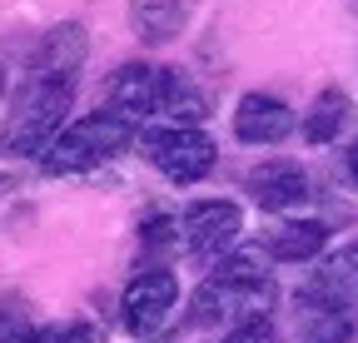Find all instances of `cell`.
Instances as JSON below:
<instances>
[{"instance_id":"cell-1","label":"cell","mask_w":358,"mask_h":343,"mask_svg":"<svg viewBox=\"0 0 358 343\" xmlns=\"http://www.w3.org/2000/svg\"><path fill=\"white\" fill-rule=\"evenodd\" d=\"M274 304L279 289L268 269H259V254H229L199 279L189 298V328H234L249 319H268Z\"/></svg>"},{"instance_id":"cell-2","label":"cell","mask_w":358,"mask_h":343,"mask_svg":"<svg viewBox=\"0 0 358 343\" xmlns=\"http://www.w3.org/2000/svg\"><path fill=\"white\" fill-rule=\"evenodd\" d=\"M134 135H140V124H129L120 110L100 105V110L70 119L40 164H45V175H85V169H100L105 159L124 154L134 145Z\"/></svg>"},{"instance_id":"cell-3","label":"cell","mask_w":358,"mask_h":343,"mask_svg":"<svg viewBox=\"0 0 358 343\" xmlns=\"http://www.w3.org/2000/svg\"><path fill=\"white\" fill-rule=\"evenodd\" d=\"M75 100V85H55V80H30L20 85L15 95V110L6 119V135H0V145H6L10 154H35L45 159V149L55 145V135L65 130V110Z\"/></svg>"},{"instance_id":"cell-4","label":"cell","mask_w":358,"mask_h":343,"mask_svg":"<svg viewBox=\"0 0 358 343\" xmlns=\"http://www.w3.org/2000/svg\"><path fill=\"white\" fill-rule=\"evenodd\" d=\"M140 145H145V154L155 159V169L169 184H199L219 159L214 140L199 124H145Z\"/></svg>"},{"instance_id":"cell-5","label":"cell","mask_w":358,"mask_h":343,"mask_svg":"<svg viewBox=\"0 0 358 343\" xmlns=\"http://www.w3.org/2000/svg\"><path fill=\"white\" fill-rule=\"evenodd\" d=\"M244 229V209L234 199H194L185 209V219H179V239H185V254L194 269H214L229 259V249Z\"/></svg>"},{"instance_id":"cell-6","label":"cell","mask_w":358,"mask_h":343,"mask_svg":"<svg viewBox=\"0 0 358 343\" xmlns=\"http://www.w3.org/2000/svg\"><path fill=\"white\" fill-rule=\"evenodd\" d=\"M353 328V293L319 269L299 289V343H348Z\"/></svg>"},{"instance_id":"cell-7","label":"cell","mask_w":358,"mask_h":343,"mask_svg":"<svg viewBox=\"0 0 358 343\" xmlns=\"http://www.w3.org/2000/svg\"><path fill=\"white\" fill-rule=\"evenodd\" d=\"M169 65H150V60H129L110 75V90H105V105L120 110L129 124H155L164 119V100H169Z\"/></svg>"},{"instance_id":"cell-8","label":"cell","mask_w":358,"mask_h":343,"mask_svg":"<svg viewBox=\"0 0 358 343\" xmlns=\"http://www.w3.org/2000/svg\"><path fill=\"white\" fill-rule=\"evenodd\" d=\"M174 304H179V279H174V269H140V274L129 279L124 298H120L124 328H129L134 338L150 343V338L169 323Z\"/></svg>"},{"instance_id":"cell-9","label":"cell","mask_w":358,"mask_h":343,"mask_svg":"<svg viewBox=\"0 0 358 343\" xmlns=\"http://www.w3.org/2000/svg\"><path fill=\"white\" fill-rule=\"evenodd\" d=\"M254 204L264 214H284V209H303L313 199V180H308V169L299 159H264L254 164L249 175H244Z\"/></svg>"},{"instance_id":"cell-10","label":"cell","mask_w":358,"mask_h":343,"mask_svg":"<svg viewBox=\"0 0 358 343\" xmlns=\"http://www.w3.org/2000/svg\"><path fill=\"white\" fill-rule=\"evenodd\" d=\"M85 55H90V40H85V25L80 20H65L55 30H45V40L30 55V80H55V85H75L80 70H85Z\"/></svg>"},{"instance_id":"cell-11","label":"cell","mask_w":358,"mask_h":343,"mask_svg":"<svg viewBox=\"0 0 358 343\" xmlns=\"http://www.w3.org/2000/svg\"><path fill=\"white\" fill-rule=\"evenodd\" d=\"M294 135V110L279 100V95H264V90H249L239 95L234 105V140L239 145H284Z\"/></svg>"},{"instance_id":"cell-12","label":"cell","mask_w":358,"mask_h":343,"mask_svg":"<svg viewBox=\"0 0 358 343\" xmlns=\"http://www.w3.org/2000/svg\"><path fill=\"white\" fill-rule=\"evenodd\" d=\"M329 244V224L324 219H284V224H268L259 249L268 254L274 264H308L319 259Z\"/></svg>"},{"instance_id":"cell-13","label":"cell","mask_w":358,"mask_h":343,"mask_svg":"<svg viewBox=\"0 0 358 343\" xmlns=\"http://www.w3.org/2000/svg\"><path fill=\"white\" fill-rule=\"evenodd\" d=\"M185 15H189V0H134L129 6V25L145 45H164L185 30Z\"/></svg>"},{"instance_id":"cell-14","label":"cell","mask_w":358,"mask_h":343,"mask_svg":"<svg viewBox=\"0 0 358 343\" xmlns=\"http://www.w3.org/2000/svg\"><path fill=\"white\" fill-rule=\"evenodd\" d=\"M348 115H353L348 95L329 85V90H319V100L303 110V140H308V145H334V140L343 135Z\"/></svg>"},{"instance_id":"cell-15","label":"cell","mask_w":358,"mask_h":343,"mask_svg":"<svg viewBox=\"0 0 358 343\" xmlns=\"http://www.w3.org/2000/svg\"><path fill=\"white\" fill-rule=\"evenodd\" d=\"M140 249H145V269H164L169 254L185 249V239H179V219H169V214H150V219L140 224Z\"/></svg>"},{"instance_id":"cell-16","label":"cell","mask_w":358,"mask_h":343,"mask_svg":"<svg viewBox=\"0 0 358 343\" xmlns=\"http://www.w3.org/2000/svg\"><path fill=\"white\" fill-rule=\"evenodd\" d=\"M40 338V323L30 319V304L20 293H6L0 298V343H35Z\"/></svg>"},{"instance_id":"cell-17","label":"cell","mask_w":358,"mask_h":343,"mask_svg":"<svg viewBox=\"0 0 358 343\" xmlns=\"http://www.w3.org/2000/svg\"><path fill=\"white\" fill-rule=\"evenodd\" d=\"M219 343H279V333H274V323H268V319H249V323L224 328Z\"/></svg>"},{"instance_id":"cell-18","label":"cell","mask_w":358,"mask_h":343,"mask_svg":"<svg viewBox=\"0 0 358 343\" xmlns=\"http://www.w3.org/2000/svg\"><path fill=\"white\" fill-rule=\"evenodd\" d=\"M35 343H100V333L90 323H45Z\"/></svg>"},{"instance_id":"cell-19","label":"cell","mask_w":358,"mask_h":343,"mask_svg":"<svg viewBox=\"0 0 358 343\" xmlns=\"http://www.w3.org/2000/svg\"><path fill=\"white\" fill-rule=\"evenodd\" d=\"M324 269H329V274H334V279H338V284H343V289L358 298V239H353V244L338 254V259H329Z\"/></svg>"},{"instance_id":"cell-20","label":"cell","mask_w":358,"mask_h":343,"mask_svg":"<svg viewBox=\"0 0 358 343\" xmlns=\"http://www.w3.org/2000/svg\"><path fill=\"white\" fill-rule=\"evenodd\" d=\"M348 180H353V184H358V140H353V145H348Z\"/></svg>"},{"instance_id":"cell-21","label":"cell","mask_w":358,"mask_h":343,"mask_svg":"<svg viewBox=\"0 0 358 343\" xmlns=\"http://www.w3.org/2000/svg\"><path fill=\"white\" fill-rule=\"evenodd\" d=\"M0 100H6V65H0Z\"/></svg>"},{"instance_id":"cell-22","label":"cell","mask_w":358,"mask_h":343,"mask_svg":"<svg viewBox=\"0 0 358 343\" xmlns=\"http://www.w3.org/2000/svg\"><path fill=\"white\" fill-rule=\"evenodd\" d=\"M348 10H353V15H358V0H348Z\"/></svg>"}]
</instances>
